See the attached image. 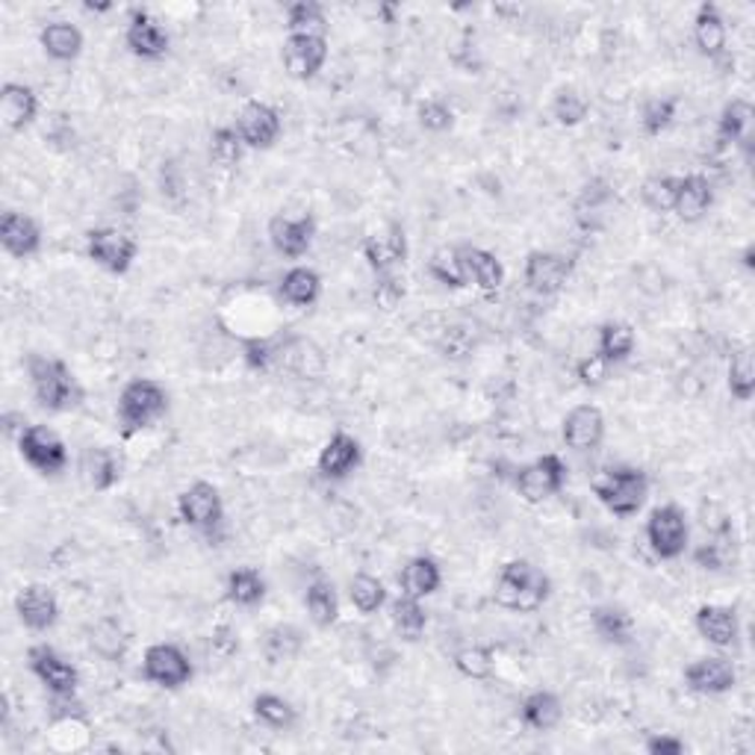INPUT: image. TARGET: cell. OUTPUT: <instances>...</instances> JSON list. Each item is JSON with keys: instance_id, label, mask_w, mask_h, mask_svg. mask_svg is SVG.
<instances>
[{"instance_id": "obj_1", "label": "cell", "mask_w": 755, "mask_h": 755, "mask_svg": "<svg viewBox=\"0 0 755 755\" xmlns=\"http://www.w3.org/2000/svg\"><path fill=\"white\" fill-rule=\"evenodd\" d=\"M27 375H30L33 396L39 401V408L51 410V413H65L83 405V387L77 375H74L69 363L60 358H48V355H30L27 358Z\"/></svg>"}, {"instance_id": "obj_2", "label": "cell", "mask_w": 755, "mask_h": 755, "mask_svg": "<svg viewBox=\"0 0 755 755\" xmlns=\"http://www.w3.org/2000/svg\"><path fill=\"white\" fill-rule=\"evenodd\" d=\"M496 603L508 611L534 614L549 603L552 582L549 575L537 570L531 561H508L496 579Z\"/></svg>"}, {"instance_id": "obj_3", "label": "cell", "mask_w": 755, "mask_h": 755, "mask_svg": "<svg viewBox=\"0 0 755 755\" xmlns=\"http://www.w3.org/2000/svg\"><path fill=\"white\" fill-rule=\"evenodd\" d=\"M593 493L608 513L629 520L649 496V475L641 467H611L593 481Z\"/></svg>"}, {"instance_id": "obj_4", "label": "cell", "mask_w": 755, "mask_h": 755, "mask_svg": "<svg viewBox=\"0 0 755 755\" xmlns=\"http://www.w3.org/2000/svg\"><path fill=\"white\" fill-rule=\"evenodd\" d=\"M165 413H169V393L160 381L133 378L131 384H124L122 396H119V422H122L124 434H139V431L151 429Z\"/></svg>"}, {"instance_id": "obj_5", "label": "cell", "mask_w": 755, "mask_h": 755, "mask_svg": "<svg viewBox=\"0 0 755 755\" xmlns=\"http://www.w3.org/2000/svg\"><path fill=\"white\" fill-rule=\"evenodd\" d=\"M18 455L45 479H57L69 470V446L48 425H27L18 437Z\"/></svg>"}, {"instance_id": "obj_6", "label": "cell", "mask_w": 755, "mask_h": 755, "mask_svg": "<svg viewBox=\"0 0 755 755\" xmlns=\"http://www.w3.org/2000/svg\"><path fill=\"white\" fill-rule=\"evenodd\" d=\"M646 541L649 549L661 558V561H676L682 558L691 541V525L679 505H661L649 513L646 520Z\"/></svg>"}, {"instance_id": "obj_7", "label": "cell", "mask_w": 755, "mask_h": 755, "mask_svg": "<svg viewBox=\"0 0 755 755\" xmlns=\"http://www.w3.org/2000/svg\"><path fill=\"white\" fill-rule=\"evenodd\" d=\"M195 667L189 655L177 646V643H153L145 649L143 658V679L145 682L165 688V691H177L184 684L193 682Z\"/></svg>"}, {"instance_id": "obj_8", "label": "cell", "mask_w": 755, "mask_h": 755, "mask_svg": "<svg viewBox=\"0 0 755 755\" xmlns=\"http://www.w3.org/2000/svg\"><path fill=\"white\" fill-rule=\"evenodd\" d=\"M517 493L529 505H541V502L552 499L564 491L567 484V463L558 455H541L537 460H531L525 467L517 470Z\"/></svg>"}, {"instance_id": "obj_9", "label": "cell", "mask_w": 755, "mask_h": 755, "mask_svg": "<svg viewBox=\"0 0 755 755\" xmlns=\"http://www.w3.org/2000/svg\"><path fill=\"white\" fill-rule=\"evenodd\" d=\"M177 517L184 525L195 531H213L225 520V502L222 493L210 481H195L177 496Z\"/></svg>"}, {"instance_id": "obj_10", "label": "cell", "mask_w": 755, "mask_h": 755, "mask_svg": "<svg viewBox=\"0 0 755 755\" xmlns=\"http://www.w3.org/2000/svg\"><path fill=\"white\" fill-rule=\"evenodd\" d=\"M86 255L110 275H124L139 257V243L119 227H95L86 236Z\"/></svg>"}, {"instance_id": "obj_11", "label": "cell", "mask_w": 755, "mask_h": 755, "mask_svg": "<svg viewBox=\"0 0 755 755\" xmlns=\"http://www.w3.org/2000/svg\"><path fill=\"white\" fill-rule=\"evenodd\" d=\"M27 661H30L33 676H36L57 700H72V696L77 694L81 673H77V667H74L72 661H65L53 646L36 643V646H30V653H27Z\"/></svg>"}, {"instance_id": "obj_12", "label": "cell", "mask_w": 755, "mask_h": 755, "mask_svg": "<svg viewBox=\"0 0 755 755\" xmlns=\"http://www.w3.org/2000/svg\"><path fill=\"white\" fill-rule=\"evenodd\" d=\"M572 260L555 251H529L522 265V281L537 296H558L570 284Z\"/></svg>"}, {"instance_id": "obj_13", "label": "cell", "mask_w": 755, "mask_h": 755, "mask_svg": "<svg viewBox=\"0 0 755 755\" xmlns=\"http://www.w3.org/2000/svg\"><path fill=\"white\" fill-rule=\"evenodd\" d=\"M236 133L239 139L246 143V148H255V151H269L272 145L281 139V131H284V122H281V113H277L272 103L263 101H248L239 115H236Z\"/></svg>"}, {"instance_id": "obj_14", "label": "cell", "mask_w": 755, "mask_h": 755, "mask_svg": "<svg viewBox=\"0 0 755 755\" xmlns=\"http://www.w3.org/2000/svg\"><path fill=\"white\" fill-rule=\"evenodd\" d=\"M360 251L375 275H393L408 260V234L401 225H387L378 234H369Z\"/></svg>"}, {"instance_id": "obj_15", "label": "cell", "mask_w": 755, "mask_h": 755, "mask_svg": "<svg viewBox=\"0 0 755 755\" xmlns=\"http://www.w3.org/2000/svg\"><path fill=\"white\" fill-rule=\"evenodd\" d=\"M18 623L30 632H51L60 623V599L48 584H27L15 596Z\"/></svg>"}, {"instance_id": "obj_16", "label": "cell", "mask_w": 755, "mask_h": 755, "mask_svg": "<svg viewBox=\"0 0 755 755\" xmlns=\"http://www.w3.org/2000/svg\"><path fill=\"white\" fill-rule=\"evenodd\" d=\"M286 74L293 81H313L327 62V39L322 36H286L281 51Z\"/></svg>"}, {"instance_id": "obj_17", "label": "cell", "mask_w": 755, "mask_h": 755, "mask_svg": "<svg viewBox=\"0 0 755 755\" xmlns=\"http://www.w3.org/2000/svg\"><path fill=\"white\" fill-rule=\"evenodd\" d=\"M313 236H317V219L310 213L305 215H272L269 219V243L275 246L277 255L289 257V260H298L305 257L313 246Z\"/></svg>"}, {"instance_id": "obj_18", "label": "cell", "mask_w": 755, "mask_h": 755, "mask_svg": "<svg viewBox=\"0 0 755 755\" xmlns=\"http://www.w3.org/2000/svg\"><path fill=\"white\" fill-rule=\"evenodd\" d=\"M684 684L703 696L729 694L738 684L735 664L723 658V655H711V658H696L694 664L684 667Z\"/></svg>"}, {"instance_id": "obj_19", "label": "cell", "mask_w": 755, "mask_h": 755, "mask_svg": "<svg viewBox=\"0 0 755 755\" xmlns=\"http://www.w3.org/2000/svg\"><path fill=\"white\" fill-rule=\"evenodd\" d=\"M363 463V446L358 437H351L348 431H334L322 451H319L317 470L322 479L343 481Z\"/></svg>"}, {"instance_id": "obj_20", "label": "cell", "mask_w": 755, "mask_h": 755, "mask_svg": "<svg viewBox=\"0 0 755 755\" xmlns=\"http://www.w3.org/2000/svg\"><path fill=\"white\" fill-rule=\"evenodd\" d=\"M124 45L139 60H163L169 53V33L163 30V24L153 18L151 12L136 10L127 21Z\"/></svg>"}, {"instance_id": "obj_21", "label": "cell", "mask_w": 755, "mask_h": 755, "mask_svg": "<svg viewBox=\"0 0 755 755\" xmlns=\"http://www.w3.org/2000/svg\"><path fill=\"white\" fill-rule=\"evenodd\" d=\"M561 437L567 449L572 451H593L605 440V413L596 405H575L564 417Z\"/></svg>"}, {"instance_id": "obj_22", "label": "cell", "mask_w": 755, "mask_h": 755, "mask_svg": "<svg viewBox=\"0 0 755 755\" xmlns=\"http://www.w3.org/2000/svg\"><path fill=\"white\" fill-rule=\"evenodd\" d=\"M0 246L15 260L39 255L41 248V227L33 215L21 210H3L0 215Z\"/></svg>"}, {"instance_id": "obj_23", "label": "cell", "mask_w": 755, "mask_h": 755, "mask_svg": "<svg viewBox=\"0 0 755 755\" xmlns=\"http://www.w3.org/2000/svg\"><path fill=\"white\" fill-rule=\"evenodd\" d=\"M696 632L717 649H732L741 638V620L735 608L729 605H703L696 611Z\"/></svg>"}, {"instance_id": "obj_24", "label": "cell", "mask_w": 755, "mask_h": 755, "mask_svg": "<svg viewBox=\"0 0 755 755\" xmlns=\"http://www.w3.org/2000/svg\"><path fill=\"white\" fill-rule=\"evenodd\" d=\"M694 45L696 51L708 57V60H723L726 45H729V30H726V18L717 3H700L694 15Z\"/></svg>"}, {"instance_id": "obj_25", "label": "cell", "mask_w": 755, "mask_h": 755, "mask_svg": "<svg viewBox=\"0 0 755 755\" xmlns=\"http://www.w3.org/2000/svg\"><path fill=\"white\" fill-rule=\"evenodd\" d=\"M39 115V95L33 92L27 83H3L0 89V119L7 131L18 133L30 127Z\"/></svg>"}, {"instance_id": "obj_26", "label": "cell", "mask_w": 755, "mask_h": 755, "mask_svg": "<svg viewBox=\"0 0 755 755\" xmlns=\"http://www.w3.org/2000/svg\"><path fill=\"white\" fill-rule=\"evenodd\" d=\"M711 205H715V186H711V181L705 174H684V177H679L673 213L682 222H700L711 210Z\"/></svg>"}, {"instance_id": "obj_27", "label": "cell", "mask_w": 755, "mask_h": 755, "mask_svg": "<svg viewBox=\"0 0 755 755\" xmlns=\"http://www.w3.org/2000/svg\"><path fill=\"white\" fill-rule=\"evenodd\" d=\"M460 260H463V272L467 281L479 286L484 296H496L505 284V265L496 255L484 251V248L467 246L460 248Z\"/></svg>"}, {"instance_id": "obj_28", "label": "cell", "mask_w": 755, "mask_h": 755, "mask_svg": "<svg viewBox=\"0 0 755 755\" xmlns=\"http://www.w3.org/2000/svg\"><path fill=\"white\" fill-rule=\"evenodd\" d=\"M440 584H443V570L431 555L410 558L398 572V587L405 596H413V599H425L431 593H437Z\"/></svg>"}, {"instance_id": "obj_29", "label": "cell", "mask_w": 755, "mask_h": 755, "mask_svg": "<svg viewBox=\"0 0 755 755\" xmlns=\"http://www.w3.org/2000/svg\"><path fill=\"white\" fill-rule=\"evenodd\" d=\"M83 479L86 484L98 493L113 491L119 479H122V460L115 458V451L110 446H92L83 451Z\"/></svg>"}, {"instance_id": "obj_30", "label": "cell", "mask_w": 755, "mask_h": 755, "mask_svg": "<svg viewBox=\"0 0 755 755\" xmlns=\"http://www.w3.org/2000/svg\"><path fill=\"white\" fill-rule=\"evenodd\" d=\"M41 51L57 62H74L83 53V33L72 21H48L39 30Z\"/></svg>"}, {"instance_id": "obj_31", "label": "cell", "mask_w": 755, "mask_h": 755, "mask_svg": "<svg viewBox=\"0 0 755 755\" xmlns=\"http://www.w3.org/2000/svg\"><path fill=\"white\" fill-rule=\"evenodd\" d=\"M593 632L611 646H629L634 638V617L623 605H596L591 611Z\"/></svg>"}, {"instance_id": "obj_32", "label": "cell", "mask_w": 755, "mask_h": 755, "mask_svg": "<svg viewBox=\"0 0 755 755\" xmlns=\"http://www.w3.org/2000/svg\"><path fill=\"white\" fill-rule=\"evenodd\" d=\"M520 717L534 732H552L564 720V703L552 691H534L522 700Z\"/></svg>"}, {"instance_id": "obj_33", "label": "cell", "mask_w": 755, "mask_h": 755, "mask_svg": "<svg viewBox=\"0 0 755 755\" xmlns=\"http://www.w3.org/2000/svg\"><path fill=\"white\" fill-rule=\"evenodd\" d=\"M277 293H281V298L289 301L293 307L317 305L319 296H322V277H319L317 269H310V265H293V269L281 277Z\"/></svg>"}, {"instance_id": "obj_34", "label": "cell", "mask_w": 755, "mask_h": 755, "mask_svg": "<svg viewBox=\"0 0 755 755\" xmlns=\"http://www.w3.org/2000/svg\"><path fill=\"white\" fill-rule=\"evenodd\" d=\"M634 346H638V334L629 322H620V319H611L599 325V343H596V355L608 363H623L634 355Z\"/></svg>"}, {"instance_id": "obj_35", "label": "cell", "mask_w": 755, "mask_h": 755, "mask_svg": "<svg viewBox=\"0 0 755 755\" xmlns=\"http://www.w3.org/2000/svg\"><path fill=\"white\" fill-rule=\"evenodd\" d=\"M225 596L236 608H257L265 599L263 572L255 567H236L225 582Z\"/></svg>"}, {"instance_id": "obj_36", "label": "cell", "mask_w": 755, "mask_h": 755, "mask_svg": "<svg viewBox=\"0 0 755 755\" xmlns=\"http://www.w3.org/2000/svg\"><path fill=\"white\" fill-rule=\"evenodd\" d=\"M301 646H305V634H301V629L289 623L272 626L263 634V655L272 667H281V664H289L293 658H298Z\"/></svg>"}, {"instance_id": "obj_37", "label": "cell", "mask_w": 755, "mask_h": 755, "mask_svg": "<svg viewBox=\"0 0 755 755\" xmlns=\"http://www.w3.org/2000/svg\"><path fill=\"white\" fill-rule=\"evenodd\" d=\"M755 110L753 103L744 98H735L723 107V113L717 119V136L726 145H744L750 139V127H753Z\"/></svg>"}, {"instance_id": "obj_38", "label": "cell", "mask_w": 755, "mask_h": 755, "mask_svg": "<svg viewBox=\"0 0 755 755\" xmlns=\"http://www.w3.org/2000/svg\"><path fill=\"white\" fill-rule=\"evenodd\" d=\"M389 620H393V629L398 632V638L405 641H419L425 634V626H429V614L422 608V599H413V596H398L389 605Z\"/></svg>"}, {"instance_id": "obj_39", "label": "cell", "mask_w": 755, "mask_h": 755, "mask_svg": "<svg viewBox=\"0 0 755 755\" xmlns=\"http://www.w3.org/2000/svg\"><path fill=\"white\" fill-rule=\"evenodd\" d=\"M305 608L319 629H331L339 617V599L334 584L327 582V579H317V582L307 584Z\"/></svg>"}, {"instance_id": "obj_40", "label": "cell", "mask_w": 755, "mask_h": 755, "mask_svg": "<svg viewBox=\"0 0 755 755\" xmlns=\"http://www.w3.org/2000/svg\"><path fill=\"white\" fill-rule=\"evenodd\" d=\"M286 30L289 36H322L327 39V15L313 0H298L286 10Z\"/></svg>"}, {"instance_id": "obj_41", "label": "cell", "mask_w": 755, "mask_h": 755, "mask_svg": "<svg viewBox=\"0 0 755 755\" xmlns=\"http://www.w3.org/2000/svg\"><path fill=\"white\" fill-rule=\"evenodd\" d=\"M251 711H255V717L260 723L269 726V729H277V732L293 729L298 720L296 705L277 694H257L255 703H251Z\"/></svg>"}, {"instance_id": "obj_42", "label": "cell", "mask_w": 755, "mask_h": 755, "mask_svg": "<svg viewBox=\"0 0 755 755\" xmlns=\"http://www.w3.org/2000/svg\"><path fill=\"white\" fill-rule=\"evenodd\" d=\"M429 275L443 284L446 289H463L470 284L467 272H463V260H460V248H437L429 260Z\"/></svg>"}, {"instance_id": "obj_43", "label": "cell", "mask_w": 755, "mask_h": 755, "mask_svg": "<svg viewBox=\"0 0 755 755\" xmlns=\"http://www.w3.org/2000/svg\"><path fill=\"white\" fill-rule=\"evenodd\" d=\"M348 599H351V605H355L360 614H375L387 603V587H384V582L375 579V575L358 572V575L351 579V584H348Z\"/></svg>"}, {"instance_id": "obj_44", "label": "cell", "mask_w": 755, "mask_h": 755, "mask_svg": "<svg viewBox=\"0 0 755 755\" xmlns=\"http://www.w3.org/2000/svg\"><path fill=\"white\" fill-rule=\"evenodd\" d=\"M729 393L738 401H750L755 396V358L753 348H738L729 360Z\"/></svg>"}, {"instance_id": "obj_45", "label": "cell", "mask_w": 755, "mask_h": 755, "mask_svg": "<svg viewBox=\"0 0 755 755\" xmlns=\"http://www.w3.org/2000/svg\"><path fill=\"white\" fill-rule=\"evenodd\" d=\"M455 670L467 679H491L493 667H496V655H493L491 646H481V643H470V646H460L455 658Z\"/></svg>"}, {"instance_id": "obj_46", "label": "cell", "mask_w": 755, "mask_h": 755, "mask_svg": "<svg viewBox=\"0 0 755 755\" xmlns=\"http://www.w3.org/2000/svg\"><path fill=\"white\" fill-rule=\"evenodd\" d=\"M246 153V143L239 139L236 127H215L210 136V160L222 169H234Z\"/></svg>"}, {"instance_id": "obj_47", "label": "cell", "mask_w": 755, "mask_h": 755, "mask_svg": "<svg viewBox=\"0 0 755 755\" xmlns=\"http://www.w3.org/2000/svg\"><path fill=\"white\" fill-rule=\"evenodd\" d=\"M676 186H679V177L673 174H655L641 186L643 205L653 213H670L676 205Z\"/></svg>"}, {"instance_id": "obj_48", "label": "cell", "mask_w": 755, "mask_h": 755, "mask_svg": "<svg viewBox=\"0 0 755 755\" xmlns=\"http://www.w3.org/2000/svg\"><path fill=\"white\" fill-rule=\"evenodd\" d=\"M587 113H591V103H587V98L579 89H561V92L555 95V101H552V115L564 127L582 124L587 119Z\"/></svg>"}, {"instance_id": "obj_49", "label": "cell", "mask_w": 755, "mask_h": 755, "mask_svg": "<svg viewBox=\"0 0 755 755\" xmlns=\"http://www.w3.org/2000/svg\"><path fill=\"white\" fill-rule=\"evenodd\" d=\"M676 110H679V98H673V95L670 98H649V101L643 103L641 113L643 131L649 133V136H661L673 124Z\"/></svg>"}, {"instance_id": "obj_50", "label": "cell", "mask_w": 755, "mask_h": 755, "mask_svg": "<svg viewBox=\"0 0 755 755\" xmlns=\"http://www.w3.org/2000/svg\"><path fill=\"white\" fill-rule=\"evenodd\" d=\"M417 119H419V124H422V127H425V131H431V133L449 131L451 124H455V113H451V107L446 101H440V98H429V101L419 103Z\"/></svg>"}, {"instance_id": "obj_51", "label": "cell", "mask_w": 755, "mask_h": 755, "mask_svg": "<svg viewBox=\"0 0 755 755\" xmlns=\"http://www.w3.org/2000/svg\"><path fill=\"white\" fill-rule=\"evenodd\" d=\"M608 367L611 363L593 351V355H587V358L575 363V378H579V384H584V387H603L605 378H608Z\"/></svg>"}, {"instance_id": "obj_52", "label": "cell", "mask_w": 755, "mask_h": 755, "mask_svg": "<svg viewBox=\"0 0 755 755\" xmlns=\"http://www.w3.org/2000/svg\"><path fill=\"white\" fill-rule=\"evenodd\" d=\"M405 298V281H398V275H378L375 281V301L384 310H393Z\"/></svg>"}, {"instance_id": "obj_53", "label": "cell", "mask_w": 755, "mask_h": 755, "mask_svg": "<svg viewBox=\"0 0 755 755\" xmlns=\"http://www.w3.org/2000/svg\"><path fill=\"white\" fill-rule=\"evenodd\" d=\"M272 360H275V348H272V343L269 339H248L246 343V363L255 372H265V369L272 367Z\"/></svg>"}, {"instance_id": "obj_54", "label": "cell", "mask_w": 755, "mask_h": 755, "mask_svg": "<svg viewBox=\"0 0 755 755\" xmlns=\"http://www.w3.org/2000/svg\"><path fill=\"white\" fill-rule=\"evenodd\" d=\"M688 746H684V741L682 738H676V735H653V738H646V753L649 755H682Z\"/></svg>"}, {"instance_id": "obj_55", "label": "cell", "mask_w": 755, "mask_h": 755, "mask_svg": "<svg viewBox=\"0 0 755 755\" xmlns=\"http://www.w3.org/2000/svg\"><path fill=\"white\" fill-rule=\"evenodd\" d=\"M696 564H700L703 570H723V558H720L717 546H703V549L696 552Z\"/></svg>"}, {"instance_id": "obj_56", "label": "cell", "mask_w": 755, "mask_h": 755, "mask_svg": "<svg viewBox=\"0 0 755 755\" xmlns=\"http://www.w3.org/2000/svg\"><path fill=\"white\" fill-rule=\"evenodd\" d=\"M378 12L384 15V21H387V24H393V21H396V7H393V3H381V7H378Z\"/></svg>"}, {"instance_id": "obj_57", "label": "cell", "mask_w": 755, "mask_h": 755, "mask_svg": "<svg viewBox=\"0 0 755 755\" xmlns=\"http://www.w3.org/2000/svg\"><path fill=\"white\" fill-rule=\"evenodd\" d=\"M744 265L753 272L755 269V246H746V251H744Z\"/></svg>"}, {"instance_id": "obj_58", "label": "cell", "mask_w": 755, "mask_h": 755, "mask_svg": "<svg viewBox=\"0 0 755 755\" xmlns=\"http://www.w3.org/2000/svg\"><path fill=\"white\" fill-rule=\"evenodd\" d=\"M86 10L89 12H110L113 10V3H86Z\"/></svg>"}]
</instances>
